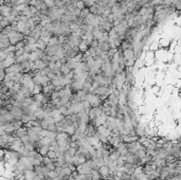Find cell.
Here are the masks:
<instances>
[{
    "instance_id": "6da1fadb",
    "label": "cell",
    "mask_w": 181,
    "mask_h": 180,
    "mask_svg": "<svg viewBox=\"0 0 181 180\" xmlns=\"http://www.w3.org/2000/svg\"><path fill=\"white\" fill-rule=\"evenodd\" d=\"M110 92H111V89L108 86H98L93 91L94 94L98 95V97H105Z\"/></svg>"
},
{
    "instance_id": "7a4b0ae2",
    "label": "cell",
    "mask_w": 181,
    "mask_h": 180,
    "mask_svg": "<svg viewBox=\"0 0 181 180\" xmlns=\"http://www.w3.org/2000/svg\"><path fill=\"white\" fill-rule=\"evenodd\" d=\"M98 172L101 175V177L104 178V179H106V178H108L110 176V169L106 164H102L101 166H98Z\"/></svg>"
},
{
    "instance_id": "3957f363",
    "label": "cell",
    "mask_w": 181,
    "mask_h": 180,
    "mask_svg": "<svg viewBox=\"0 0 181 180\" xmlns=\"http://www.w3.org/2000/svg\"><path fill=\"white\" fill-rule=\"evenodd\" d=\"M23 180H37L35 171L34 170H25V172H23Z\"/></svg>"
},
{
    "instance_id": "277c9868",
    "label": "cell",
    "mask_w": 181,
    "mask_h": 180,
    "mask_svg": "<svg viewBox=\"0 0 181 180\" xmlns=\"http://www.w3.org/2000/svg\"><path fill=\"white\" fill-rule=\"evenodd\" d=\"M108 104H109L111 107H113V106H116L119 104V98L116 97V95L112 94V93H110L109 97H108V100H107Z\"/></svg>"
},
{
    "instance_id": "5b68a950",
    "label": "cell",
    "mask_w": 181,
    "mask_h": 180,
    "mask_svg": "<svg viewBox=\"0 0 181 180\" xmlns=\"http://www.w3.org/2000/svg\"><path fill=\"white\" fill-rule=\"evenodd\" d=\"M45 157L49 158V159L52 160V161H55V159L57 158V155H56V152L55 151H53V149L49 148V149H48V152H47V155H46Z\"/></svg>"
},
{
    "instance_id": "8992f818",
    "label": "cell",
    "mask_w": 181,
    "mask_h": 180,
    "mask_svg": "<svg viewBox=\"0 0 181 180\" xmlns=\"http://www.w3.org/2000/svg\"><path fill=\"white\" fill-rule=\"evenodd\" d=\"M75 131H76V129L74 128L73 125H71V124H70V125H68L67 127L64 129V133L67 134V135H69V136L74 135V134H75Z\"/></svg>"
},
{
    "instance_id": "52a82bcc",
    "label": "cell",
    "mask_w": 181,
    "mask_h": 180,
    "mask_svg": "<svg viewBox=\"0 0 181 180\" xmlns=\"http://www.w3.org/2000/svg\"><path fill=\"white\" fill-rule=\"evenodd\" d=\"M59 71H60V73H62L63 75H65V76L69 74V73H71V69H70L69 67H67L66 65H62Z\"/></svg>"
},
{
    "instance_id": "ba28073f",
    "label": "cell",
    "mask_w": 181,
    "mask_h": 180,
    "mask_svg": "<svg viewBox=\"0 0 181 180\" xmlns=\"http://www.w3.org/2000/svg\"><path fill=\"white\" fill-rule=\"evenodd\" d=\"M48 149H49V147H47V146H39V148H38L37 152H38L39 155H41L43 157H45V156L47 155Z\"/></svg>"
}]
</instances>
